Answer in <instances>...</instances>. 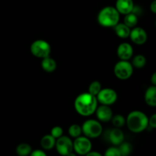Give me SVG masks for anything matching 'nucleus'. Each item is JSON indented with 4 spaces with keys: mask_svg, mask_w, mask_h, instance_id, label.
Here are the masks:
<instances>
[{
    "mask_svg": "<svg viewBox=\"0 0 156 156\" xmlns=\"http://www.w3.org/2000/svg\"><path fill=\"white\" fill-rule=\"evenodd\" d=\"M98 107L96 96L89 92L82 93L77 96L74 102V108L76 112L83 117L91 116L95 112Z\"/></svg>",
    "mask_w": 156,
    "mask_h": 156,
    "instance_id": "obj_1",
    "label": "nucleus"
},
{
    "mask_svg": "<svg viewBox=\"0 0 156 156\" xmlns=\"http://www.w3.org/2000/svg\"><path fill=\"white\" fill-rule=\"evenodd\" d=\"M127 127L131 132L139 133L149 126V118L146 114L140 111H133L128 114L126 120Z\"/></svg>",
    "mask_w": 156,
    "mask_h": 156,
    "instance_id": "obj_2",
    "label": "nucleus"
},
{
    "mask_svg": "<svg viewBox=\"0 0 156 156\" xmlns=\"http://www.w3.org/2000/svg\"><path fill=\"white\" fill-rule=\"evenodd\" d=\"M120 21V13L115 7L107 6L98 15V22L105 27H114Z\"/></svg>",
    "mask_w": 156,
    "mask_h": 156,
    "instance_id": "obj_3",
    "label": "nucleus"
},
{
    "mask_svg": "<svg viewBox=\"0 0 156 156\" xmlns=\"http://www.w3.org/2000/svg\"><path fill=\"white\" fill-rule=\"evenodd\" d=\"M82 131L85 136L94 139L101 135L103 128L100 122L98 120H88L82 124Z\"/></svg>",
    "mask_w": 156,
    "mask_h": 156,
    "instance_id": "obj_4",
    "label": "nucleus"
},
{
    "mask_svg": "<svg viewBox=\"0 0 156 156\" xmlns=\"http://www.w3.org/2000/svg\"><path fill=\"white\" fill-rule=\"evenodd\" d=\"M116 77L121 80H126L132 76L133 66L128 60H120L116 63L114 68Z\"/></svg>",
    "mask_w": 156,
    "mask_h": 156,
    "instance_id": "obj_5",
    "label": "nucleus"
},
{
    "mask_svg": "<svg viewBox=\"0 0 156 156\" xmlns=\"http://www.w3.org/2000/svg\"><path fill=\"white\" fill-rule=\"evenodd\" d=\"M51 52L50 44L44 40H37L30 45V53L37 58H45L49 56Z\"/></svg>",
    "mask_w": 156,
    "mask_h": 156,
    "instance_id": "obj_6",
    "label": "nucleus"
},
{
    "mask_svg": "<svg viewBox=\"0 0 156 156\" xmlns=\"http://www.w3.org/2000/svg\"><path fill=\"white\" fill-rule=\"evenodd\" d=\"M56 151L62 155H75L73 151V143L68 136H60L57 138L55 143Z\"/></svg>",
    "mask_w": 156,
    "mask_h": 156,
    "instance_id": "obj_7",
    "label": "nucleus"
},
{
    "mask_svg": "<svg viewBox=\"0 0 156 156\" xmlns=\"http://www.w3.org/2000/svg\"><path fill=\"white\" fill-rule=\"evenodd\" d=\"M91 143L86 136H78L73 142V150L80 155H86L91 151Z\"/></svg>",
    "mask_w": 156,
    "mask_h": 156,
    "instance_id": "obj_8",
    "label": "nucleus"
},
{
    "mask_svg": "<svg viewBox=\"0 0 156 156\" xmlns=\"http://www.w3.org/2000/svg\"><path fill=\"white\" fill-rule=\"evenodd\" d=\"M96 98L98 102H100L101 105L109 106L115 103L117 99V94L112 88H101L98 94L96 95Z\"/></svg>",
    "mask_w": 156,
    "mask_h": 156,
    "instance_id": "obj_9",
    "label": "nucleus"
},
{
    "mask_svg": "<svg viewBox=\"0 0 156 156\" xmlns=\"http://www.w3.org/2000/svg\"><path fill=\"white\" fill-rule=\"evenodd\" d=\"M129 37L134 44L138 45L144 44L147 41L148 37L146 30L140 27H136L132 30H130Z\"/></svg>",
    "mask_w": 156,
    "mask_h": 156,
    "instance_id": "obj_10",
    "label": "nucleus"
},
{
    "mask_svg": "<svg viewBox=\"0 0 156 156\" xmlns=\"http://www.w3.org/2000/svg\"><path fill=\"white\" fill-rule=\"evenodd\" d=\"M117 53L122 60H129L133 55V48L128 43H122L117 47Z\"/></svg>",
    "mask_w": 156,
    "mask_h": 156,
    "instance_id": "obj_11",
    "label": "nucleus"
},
{
    "mask_svg": "<svg viewBox=\"0 0 156 156\" xmlns=\"http://www.w3.org/2000/svg\"><path fill=\"white\" fill-rule=\"evenodd\" d=\"M96 115L98 119L101 122H108L113 117V111L108 105H102L96 108Z\"/></svg>",
    "mask_w": 156,
    "mask_h": 156,
    "instance_id": "obj_12",
    "label": "nucleus"
},
{
    "mask_svg": "<svg viewBox=\"0 0 156 156\" xmlns=\"http://www.w3.org/2000/svg\"><path fill=\"white\" fill-rule=\"evenodd\" d=\"M133 6V0H117L115 8L120 14L126 15L132 12Z\"/></svg>",
    "mask_w": 156,
    "mask_h": 156,
    "instance_id": "obj_13",
    "label": "nucleus"
},
{
    "mask_svg": "<svg viewBox=\"0 0 156 156\" xmlns=\"http://www.w3.org/2000/svg\"><path fill=\"white\" fill-rule=\"evenodd\" d=\"M110 142L114 146H119L120 143H122L124 140V134L123 131L120 128L115 127L114 129H111L109 133Z\"/></svg>",
    "mask_w": 156,
    "mask_h": 156,
    "instance_id": "obj_14",
    "label": "nucleus"
},
{
    "mask_svg": "<svg viewBox=\"0 0 156 156\" xmlns=\"http://www.w3.org/2000/svg\"><path fill=\"white\" fill-rule=\"evenodd\" d=\"M145 101L149 106H156V87L155 85H152L146 90L145 94Z\"/></svg>",
    "mask_w": 156,
    "mask_h": 156,
    "instance_id": "obj_15",
    "label": "nucleus"
},
{
    "mask_svg": "<svg viewBox=\"0 0 156 156\" xmlns=\"http://www.w3.org/2000/svg\"><path fill=\"white\" fill-rule=\"evenodd\" d=\"M114 31L117 37L120 38L129 37L130 33V28L126 26L124 23H117L114 27Z\"/></svg>",
    "mask_w": 156,
    "mask_h": 156,
    "instance_id": "obj_16",
    "label": "nucleus"
},
{
    "mask_svg": "<svg viewBox=\"0 0 156 156\" xmlns=\"http://www.w3.org/2000/svg\"><path fill=\"white\" fill-rule=\"evenodd\" d=\"M42 69L47 73H53L56 69V62L54 59L50 57V56L43 58L41 62Z\"/></svg>",
    "mask_w": 156,
    "mask_h": 156,
    "instance_id": "obj_17",
    "label": "nucleus"
},
{
    "mask_svg": "<svg viewBox=\"0 0 156 156\" xmlns=\"http://www.w3.org/2000/svg\"><path fill=\"white\" fill-rule=\"evenodd\" d=\"M56 139L52 135H45L42 137L41 140V145L45 150H50L55 146Z\"/></svg>",
    "mask_w": 156,
    "mask_h": 156,
    "instance_id": "obj_18",
    "label": "nucleus"
},
{
    "mask_svg": "<svg viewBox=\"0 0 156 156\" xmlns=\"http://www.w3.org/2000/svg\"><path fill=\"white\" fill-rule=\"evenodd\" d=\"M123 22L129 28L134 27L137 24V22H138V16L133 13V12H129V13L125 15Z\"/></svg>",
    "mask_w": 156,
    "mask_h": 156,
    "instance_id": "obj_19",
    "label": "nucleus"
},
{
    "mask_svg": "<svg viewBox=\"0 0 156 156\" xmlns=\"http://www.w3.org/2000/svg\"><path fill=\"white\" fill-rule=\"evenodd\" d=\"M32 152L31 147L27 143H21L16 148V152L20 156H26L30 155Z\"/></svg>",
    "mask_w": 156,
    "mask_h": 156,
    "instance_id": "obj_20",
    "label": "nucleus"
},
{
    "mask_svg": "<svg viewBox=\"0 0 156 156\" xmlns=\"http://www.w3.org/2000/svg\"><path fill=\"white\" fill-rule=\"evenodd\" d=\"M146 64V59L143 55H137L133 59L132 65L136 68L141 69L144 67Z\"/></svg>",
    "mask_w": 156,
    "mask_h": 156,
    "instance_id": "obj_21",
    "label": "nucleus"
},
{
    "mask_svg": "<svg viewBox=\"0 0 156 156\" xmlns=\"http://www.w3.org/2000/svg\"><path fill=\"white\" fill-rule=\"evenodd\" d=\"M119 146H120V147H119L118 149H119V151H120V155L122 156L129 155V154L132 152L133 146L129 143H123H123H120Z\"/></svg>",
    "mask_w": 156,
    "mask_h": 156,
    "instance_id": "obj_22",
    "label": "nucleus"
},
{
    "mask_svg": "<svg viewBox=\"0 0 156 156\" xmlns=\"http://www.w3.org/2000/svg\"><path fill=\"white\" fill-rule=\"evenodd\" d=\"M111 120L112 121L113 125L117 128L123 127L126 123V119L124 118L123 116L120 115V114H117V115L112 117Z\"/></svg>",
    "mask_w": 156,
    "mask_h": 156,
    "instance_id": "obj_23",
    "label": "nucleus"
},
{
    "mask_svg": "<svg viewBox=\"0 0 156 156\" xmlns=\"http://www.w3.org/2000/svg\"><path fill=\"white\" fill-rule=\"evenodd\" d=\"M68 132L70 136L76 138L82 134V126L78 124H73L69 126Z\"/></svg>",
    "mask_w": 156,
    "mask_h": 156,
    "instance_id": "obj_24",
    "label": "nucleus"
},
{
    "mask_svg": "<svg viewBox=\"0 0 156 156\" xmlns=\"http://www.w3.org/2000/svg\"><path fill=\"white\" fill-rule=\"evenodd\" d=\"M101 89V84L98 81H94L91 82L88 87V92L93 95L96 96Z\"/></svg>",
    "mask_w": 156,
    "mask_h": 156,
    "instance_id": "obj_25",
    "label": "nucleus"
},
{
    "mask_svg": "<svg viewBox=\"0 0 156 156\" xmlns=\"http://www.w3.org/2000/svg\"><path fill=\"white\" fill-rule=\"evenodd\" d=\"M62 133H63L62 128L59 126H54V127L51 129V132H50V135L53 136L55 139H57L59 138V137L62 136Z\"/></svg>",
    "mask_w": 156,
    "mask_h": 156,
    "instance_id": "obj_26",
    "label": "nucleus"
},
{
    "mask_svg": "<svg viewBox=\"0 0 156 156\" xmlns=\"http://www.w3.org/2000/svg\"><path fill=\"white\" fill-rule=\"evenodd\" d=\"M105 156H121L120 155V151L117 147H110L106 150L105 153Z\"/></svg>",
    "mask_w": 156,
    "mask_h": 156,
    "instance_id": "obj_27",
    "label": "nucleus"
},
{
    "mask_svg": "<svg viewBox=\"0 0 156 156\" xmlns=\"http://www.w3.org/2000/svg\"><path fill=\"white\" fill-rule=\"evenodd\" d=\"M149 125L150 127L156 128V114H154L153 115L151 116L150 118L149 119Z\"/></svg>",
    "mask_w": 156,
    "mask_h": 156,
    "instance_id": "obj_28",
    "label": "nucleus"
},
{
    "mask_svg": "<svg viewBox=\"0 0 156 156\" xmlns=\"http://www.w3.org/2000/svg\"><path fill=\"white\" fill-rule=\"evenodd\" d=\"M31 156H45L46 153L44 152H43L42 150H40V149H36V150L33 151V152H30V154Z\"/></svg>",
    "mask_w": 156,
    "mask_h": 156,
    "instance_id": "obj_29",
    "label": "nucleus"
},
{
    "mask_svg": "<svg viewBox=\"0 0 156 156\" xmlns=\"http://www.w3.org/2000/svg\"><path fill=\"white\" fill-rule=\"evenodd\" d=\"M133 14H135L136 15H137V16H140V15H141L142 13V9L140 7V6H133V10L132 12Z\"/></svg>",
    "mask_w": 156,
    "mask_h": 156,
    "instance_id": "obj_30",
    "label": "nucleus"
},
{
    "mask_svg": "<svg viewBox=\"0 0 156 156\" xmlns=\"http://www.w3.org/2000/svg\"><path fill=\"white\" fill-rule=\"evenodd\" d=\"M150 9L154 14L156 13V0H153L150 5Z\"/></svg>",
    "mask_w": 156,
    "mask_h": 156,
    "instance_id": "obj_31",
    "label": "nucleus"
},
{
    "mask_svg": "<svg viewBox=\"0 0 156 156\" xmlns=\"http://www.w3.org/2000/svg\"><path fill=\"white\" fill-rule=\"evenodd\" d=\"M151 82L152 83V85H156V73H153L152 78H151Z\"/></svg>",
    "mask_w": 156,
    "mask_h": 156,
    "instance_id": "obj_32",
    "label": "nucleus"
},
{
    "mask_svg": "<svg viewBox=\"0 0 156 156\" xmlns=\"http://www.w3.org/2000/svg\"><path fill=\"white\" fill-rule=\"evenodd\" d=\"M87 156H91V155H97V156H101L100 153H98V152H91V151H90L89 152H88V154L86 155Z\"/></svg>",
    "mask_w": 156,
    "mask_h": 156,
    "instance_id": "obj_33",
    "label": "nucleus"
}]
</instances>
